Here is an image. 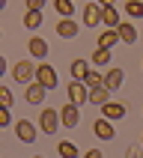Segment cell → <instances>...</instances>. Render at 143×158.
<instances>
[{
    "label": "cell",
    "mask_w": 143,
    "mask_h": 158,
    "mask_svg": "<svg viewBox=\"0 0 143 158\" xmlns=\"http://www.w3.org/2000/svg\"><path fill=\"white\" fill-rule=\"evenodd\" d=\"M36 66H39V63H33V60L15 63V66H12V78H15V84H21V87L33 84V81H36Z\"/></svg>",
    "instance_id": "obj_1"
},
{
    "label": "cell",
    "mask_w": 143,
    "mask_h": 158,
    "mask_svg": "<svg viewBox=\"0 0 143 158\" xmlns=\"http://www.w3.org/2000/svg\"><path fill=\"white\" fill-rule=\"evenodd\" d=\"M66 96H69V102H75V105H87L89 102V87H87V81H78V78H72L69 81V87H66Z\"/></svg>",
    "instance_id": "obj_2"
},
{
    "label": "cell",
    "mask_w": 143,
    "mask_h": 158,
    "mask_svg": "<svg viewBox=\"0 0 143 158\" xmlns=\"http://www.w3.org/2000/svg\"><path fill=\"white\" fill-rule=\"evenodd\" d=\"M63 125L60 119V110H54V107H45V110H39V128H42L45 134H57V128Z\"/></svg>",
    "instance_id": "obj_3"
},
{
    "label": "cell",
    "mask_w": 143,
    "mask_h": 158,
    "mask_svg": "<svg viewBox=\"0 0 143 158\" xmlns=\"http://www.w3.org/2000/svg\"><path fill=\"white\" fill-rule=\"evenodd\" d=\"M101 15H104V6H101L98 0H92V3H87L84 12H80V24L84 27H96V24H101Z\"/></svg>",
    "instance_id": "obj_4"
},
{
    "label": "cell",
    "mask_w": 143,
    "mask_h": 158,
    "mask_svg": "<svg viewBox=\"0 0 143 158\" xmlns=\"http://www.w3.org/2000/svg\"><path fill=\"white\" fill-rule=\"evenodd\" d=\"M36 81H39L42 87H48V89H54L57 84H60V78H57V69H54L51 63H39V66H36Z\"/></svg>",
    "instance_id": "obj_5"
},
{
    "label": "cell",
    "mask_w": 143,
    "mask_h": 158,
    "mask_svg": "<svg viewBox=\"0 0 143 158\" xmlns=\"http://www.w3.org/2000/svg\"><path fill=\"white\" fill-rule=\"evenodd\" d=\"M60 119L66 128H78L80 125V105H75V102H66V105L60 107Z\"/></svg>",
    "instance_id": "obj_6"
},
{
    "label": "cell",
    "mask_w": 143,
    "mask_h": 158,
    "mask_svg": "<svg viewBox=\"0 0 143 158\" xmlns=\"http://www.w3.org/2000/svg\"><path fill=\"white\" fill-rule=\"evenodd\" d=\"M48 93H51L48 87H42L39 81H33V84H27V87H24V102H27V105H42Z\"/></svg>",
    "instance_id": "obj_7"
},
{
    "label": "cell",
    "mask_w": 143,
    "mask_h": 158,
    "mask_svg": "<svg viewBox=\"0 0 143 158\" xmlns=\"http://www.w3.org/2000/svg\"><path fill=\"white\" fill-rule=\"evenodd\" d=\"M54 30H57V36H60V39H78V33H80V24L75 21V18H60Z\"/></svg>",
    "instance_id": "obj_8"
},
{
    "label": "cell",
    "mask_w": 143,
    "mask_h": 158,
    "mask_svg": "<svg viewBox=\"0 0 143 158\" xmlns=\"http://www.w3.org/2000/svg\"><path fill=\"white\" fill-rule=\"evenodd\" d=\"M92 134H96L98 140H113V119H107V116H98L96 123H92Z\"/></svg>",
    "instance_id": "obj_9"
},
{
    "label": "cell",
    "mask_w": 143,
    "mask_h": 158,
    "mask_svg": "<svg viewBox=\"0 0 143 158\" xmlns=\"http://www.w3.org/2000/svg\"><path fill=\"white\" fill-rule=\"evenodd\" d=\"M36 125L30 123V119H21V123H15V137L21 143H36Z\"/></svg>",
    "instance_id": "obj_10"
},
{
    "label": "cell",
    "mask_w": 143,
    "mask_h": 158,
    "mask_svg": "<svg viewBox=\"0 0 143 158\" xmlns=\"http://www.w3.org/2000/svg\"><path fill=\"white\" fill-rule=\"evenodd\" d=\"M27 51L33 60H48V42H45L42 36H30L27 39Z\"/></svg>",
    "instance_id": "obj_11"
},
{
    "label": "cell",
    "mask_w": 143,
    "mask_h": 158,
    "mask_svg": "<svg viewBox=\"0 0 143 158\" xmlns=\"http://www.w3.org/2000/svg\"><path fill=\"white\" fill-rule=\"evenodd\" d=\"M116 42H122V36H119V30H116V27H107V30H101V33H98V39H96L98 48H113Z\"/></svg>",
    "instance_id": "obj_12"
},
{
    "label": "cell",
    "mask_w": 143,
    "mask_h": 158,
    "mask_svg": "<svg viewBox=\"0 0 143 158\" xmlns=\"http://www.w3.org/2000/svg\"><path fill=\"white\" fill-rule=\"evenodd\" d=\"M98 110H101V116H107V119H113V123L125 116V105H122V102H104V105L98 107Z\"/></svg>",
    "instance_id": "obj_13"
},
{
    "label": "cell",
    "mask_w": 143,
    "mask_h": 158,
    "mask_svg": "<svg viewBox=\"0 0 143 158\" xmlns=\"http://www.w3.org/2000/svg\"><path fill=\"white\" fill-rule=\"evenodd\" d=\"M125 84V72L119 69V66H110V69L104 72V87H110V89H119Z\"/></svg>",
    "instance_id": "obj_14"
},
{
    "label": "cell",
    "mask_w": 143,
    "mask_h": 158,
    "mask_svg": "<svg viewBox=\"0 0 143 158\" xmlns=\"http://www.w3.org/2000/svg\"><path fill=\"white\" fill-rule=\"evenodd\" d=\"M110 93H113V89L104 87V84H101V87H92V89H89V105L101 107L104 102H110Z\"/></svg>",
    "instance_id": "obj_15"
},
{
    "label": "cell",
    "mask_w": 143,
    "mask_h": 158,
    "mask_svg": "<svg viewBox=\"0 0 143 158\" xmlns=\"http://www.w3.org/2000/svg\"><path fill=\"white\" fill-rule=\"evenodd\" d=\"M42 9H27L24 12V27L27 30H30V33H36V30H39V27H42Z\"/></svg>",
    "instance_id": "obj_16"
},
{
    "label": "cell",
    "mask_w": 143,
    "mask_h": 158,
    "mask_svg": "<svg viewBox=\"0 0 143 158\" xmlns=\"http://www.w3.org/2000/svg\"><path fill=\"white\" fill-rule=\"evenodd\" d=\"M69 69H72V78L84 81V78H87V72L92 69V63H89V60H80V57H78V60H72V63H69Z\"/></svg>",
    "instance_id": "obj_17"
},
{
    "label": "cell",
    "mask_w": 143,
    "mask_h": 158,
    "mask_svg": "<svg viewBox=\"0 0 143 158\" xmlns=\"http://www.w3.org/2000/svg\"><path fill=\"white\" fill-rule=\"evenodd\" d=\"M116 30H119V36H122V42H125V45H134V42H137V27H134L131 21H122Z\"/></svg>",
    "instance_id": "obj_18"
},
{
    "label": "cell",
    "mask_w": 143,
    "mask_h": 158,
    "mask_svg": "<svg viewBox=\"0 0 143 158\" xmlns=\"http://www.w3.org/2000/svg\"><path fill=\"white\" fill-rule=\"evenodd\" d=\"M113 60V57H110V48H98L96 45V51H92V57H89V63H92V66H107V63Z\"/></svg>",
    "instance_id": "obj_19"
},
{
    "label": "cell",
    "mask_w": 143,
    "mask_h": 158,
    "mask_svg": "<svg viewBox=\"0 0 143 158\" xmlns=\"http://www.w3.org/2000/svg\"><path fill=\"white\" fill-rule=\"evenodd\" d=\"M57 155H60V158H78L80 149L72 140H60V143H57Z\"/></svg>",
    "instance_id": "obj_20"
},
{
    "label": "cell",
    "mask_w": 143,
    "mask_h": 158,
    "mask_svg": "<svg viewBox=\"0 0 143 158\" xmlns=\"http://www.w3.org/2000/svg\"><path fill=\"white\" fill-rule=\"evenodd\" d=\"M51 6H54V12L63 15V18H72V15H75V0H54Z\"/></svg>",
    "instance_id": "obj_21"
},
{
    "label": "cell",
    "mask_w": 143,
    "mask_h": 158,
    "mask_svg": "<svg viewBox=\"0 0 143 158\" xmlns=\"http://www.w3.org/2000/svg\"><path fill=\"white\" fill-rule=\"evenodd\" d=\"M122 12L128 18H143V0H125Z\"/></svg>",
    "instance_id": "obj_22"
},
{
    "label": "cell",
    "mask_w": 143,
    "mask_h": 158,
    "mask_svg": "<svg viewBox=\"0 0 143 158\" xmlns=\"http://www.w3.org/2000/svg\"><path fill=\"white\" fill-rule=\"evenodd\" d=\"M101 24H104V27H119V24H122V21H119V12H116V6H104Z\"/></svg>",
    "instance_id": "obj_23"
},
{
    "label": "cell",
    "mask_w": 143,
    "mask_h": 158,
    "mask_svg": "<svg viewBox=\"0 0 143 158\" xmlns=\"http://www.w3.org/2000/svg\"><path fill=\"white\" fill-rule=\"evenodd\" d=\"M84 81H87V87L92 89V87H101V84H104V75H98V72H96V66H92V69L87 72V78H84Z\"/></svg>",
    "instance_id": "obj_24"
},
{
    "label": "cell",
    "mask_w": 143,
    "mask_h": 158,
    "mask_svg": "<svg viewBox=\"0 0 143 158\" xmlns=\"http://www.w3.org/2000/svg\"><path fill=\"white\" fill-rule=\"evenodd\" d=\"M0 128H12V107H0Z\"/></svg>",
    "instance_id": "obj_25"
},
{
    "label": "cell",
    "mask_w": 143,
    "mask_h": 158,
    "mask_svg": "<svg viewBox=\"0 0 143 158\" xmlns=\"http://www.w3.org/2000/svg\"><path fill=\"white\" fill-rule=\"evenodd\" d=\"M12 102H15V98H12V89H9V87H0V105H3V107H12Z\"/></svg>",
    "instance_id": "obj_26"
},
{
    "label": "cell",
    "mask_w": 143,
    "mask_h": 158,
    "mask_svg": "<svg viewBox=\"0 0 143 158\" xmlns=\"http://www.w3.org/2000/svg\"><path fill=\"white\" fill-rule=\"evenodd\" d=\"M45 3H48V0H24L27 9H45Z\"/></svg>",
    "instance_id": "obj_27"
},
{
    "label": "cell",
    "mask_w": 143,
    "mask_h": 158,
    "mask_svg": "<svg viewBox=\"0 0 143 158\" xmlns=\"http://www.w3.org/2000/svg\"><path fill=\"white\" fill-rule=\"evenodd\" d=\"M98 3H101V6H113V0H98Z\"/></svg>",
    "instance_id": "obj_28"
},
{
    "label": "cell",
    "mask_w": 143,
    "mask_h": 158,
    "mask_svg": "<svg viewBox=\"0 0 143 158\" xmlns=\"http://www.w3.org/2000/svg\"><path fill=\"white\" fill-rule=\"evenodd\" d=\"M140 146H143V137H140Z\"/></svg>",
    "instance_id": "obj_29"
}]
</instances>
